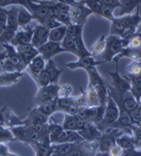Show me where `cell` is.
<instances>
[{
	"label": "cell",
	"instance_id": "cell-1",
	"mask_svg": "<svg viewBox=\"0 0 141 156\" xmlns=\"http://www.w3.org/2000/svg\"><path fill=\"white\" fill-rule=\"evenodd\" d=\"M128 40L122 39L118 36L109 35L105 39V49L102 54L104 62H112L115 57L127 47Z\"/></svg>",
	"mask_w": 141,
	"mask_h": 156
},
{
	"label": "cell",
	"instance_id": "cell-2",
	"mask_svg": "<svg viewBox=\"0 0 141 156\" xmlns=\"http://www.w3.org/2000/svg\"><path fill=\"white\" fill-rule=\"evenodd\" d=\"M17 13H18V6L12 7V9H7V25L4 31L0 34V43H10L14 38L16 32L19 29L18 20H17Z\"/></svg>",
	"mask_w": 141,
	"mask_h": 156
},
{
	"label": "cell",
	"instance_id": "cell-3",
	"mask_svg": "<svg viewBox=\"0 0 141 156\" xmlns=\"http://www.w3.org/2000/svg\"><path fill=\"white\" fill-rule=\"evenodd\" d=\"M118 116H120V107L115 102V100L111 97L108 92L107 102L104 107V113L102 121L97 125L102 132L108 127H112L114 123L117 121Z\"/></svg>",
	"mask_w": 141,
	"mask_h": 156
},
{
	"label": "cell",
	"instance_id": "cell-4",
	"mask_svg": "<svg viewBox=\"0 0 141 156\" xmlns=\"http://www.w3.org/2000/svg\"><path fill=\"white\" fill-rule=\"evenodd\" d=\"M91 14H93L92 12L85 5L84 0H80L78 4L71 7L70 17L72 25L84 27L89 16Z\"/></svg>",
	"mask_w": 141,
	"mask_h": 156
},
{
	"label": "cell",
	"instance_id": "cell-5",
	"mask_svg": "<svg viewBox=\"0 0 141 156\" xmlns=\"http://www.w3.org/2000/svg\"><path fill=\"white\" fill-rule=\"evenodd\" d=\"M58 84H49L48 86L39 87V90L35 95V102L37 105L58 99Z\"/></svg>",
	"mask_w": 141,
	"mask_h": 156
},
{
	"label": "cell",
	"instance_id": "cell-6",
	"mask_svg": "<svg viewBox=\"0 0 141 156\" xmlns=\"http://www.w3.org/2000/svg\"><path fill=\"white\" fill-rule=\"evenodd\" d=\"M104 63L103 60H96L94 57L92 55H89V57H83V58H78L76 61L73 62H69L66 64V67L70 70H75V69H83L86 72L95 68L98 65Z\"/></svg>",
	"mask_w": 141,
	"mask_h": 156
},
{
	"label": "cell",
	"instance_id": "cell-7",
	"mask_svg": "<svg viewBox=\"0 0 141 156\" xmlns=\"http://www.w3.org/2000/svg\"><path fill=\"white\" fill-rule=\"evenodd\" d=\"M38 51H39V54L45 59V61L52 59L55 55L60 53L65 52V50L61 46L60 42H55L51 41H48L46 43H44L43 45L39 47Z\"/></svg>",
	"mask_w": 141,
	"mask_h": 156
},
{
	"label": "cell",
	"instance_id": "cell-8",
	"mask_svg": "<svg viewBox=\"0 0 141 156\" xmlns=\"http://www.w3.org/2000/svg\"><path fill=\"white\" fill-rule=\"evenodd\" d=\"M49 33H50V29H48L44 26H41L39 24L34 27L31 44L38 49L39 47H41L49 41Z\"/></svg>",
	"mask_w": 141,
	"mask_h": 156
},
{
	"label": "cell",
	"instance_id": "cell-9",
	"mask_svg": "<svg viewBox=\"0 0 141 156\" xmlns=\"http://www.w3.org/2000/svg\"><path fill=\"white\" fill-rule=\"evenodd\" d=\"M33 30L34 28L31 27V25L23 28H19L14 38L10 41V44H12L13 46H18L21 45V44L31 43L32 36H33Z\"/></svg>",
	"mask_w": 141,
	"mask_h": 156
},
{
	"label": "cell",
	"instance_id": "cell-10",
	"mask_svg": "<svg viewBox=\"0 0 141 156\" xmlns=\"http://www.w3.org/2000/svg\"><path fill=\"white\" fill-rule=\"evenodd\" d=\"M2 46L5 48V51L7 53V58H9L14 63L17 71L20 73H23L24 71H26V66L22 61V58L20 57V55L18 54V52L16 51L15 46H13L12 44H10V43H3Z\"/></svg>",
	"mask_w": 141,
	"mask_h": 156
},
{
	"label": "cell",
	"instance_id": "cell-11",
	"mask_svg": "<svg viewBox=\"0 0 141 156\" xmlns=\"http://www.w3.org/2000/svg\"><path fill=\"white\" fill-rule=\"evenodd\" d=\"M45 64H46L45 59L43 58L41 55H37V57L28 64V66L26 67V71L32 77V79H33L34 81H36L38 75L43 70H44Z\"/></svg>",
	"mask_w": 141,
	"mask_h": 156
},
{
	"label": "cell",
	"instance_id": "cell-12",
	"mask_svg": "<svg viewBox=\"0 0 141 156\" xmlns=\"http://www.w3.org/2000/svg\"><path fill=\"white\" fill-rule=\"evenodd\" d=\"M83 27H84L83 26H76V28H75V34H74L75 45H76L78 55H79L78 58L91 55L90 50L86 48V44L84 42V40H83Z\"/></svg>",
	"mask_w": 141,
	"mask_h": 156
},
{
	"label": "cell",
	"instance_id": "cell-13",
	"mask_svg": "<svg viewBox=\"0 0 141 156\" xmlns=\"http://www.w3.org/2000/svg\"><path fill=\"white\" fill-rule=\"evenodd\" d=\"M48 120H49V118L44 116L42 113H41L37 107L29 110L26 118L24 119L26 126H30V125L38 124V123H47Z\"/></svg>",
	"mask_w": 141,
	"mask_h": 156
},
{
	"label": "cell",
	"instance_id": "cell-14",
	"mask_svg": "<svg viewBox=\"0 0 141 156\" xmlns=\"http://www.w3.org/2000/svg\"><path fill=\"white\" fill-rule=\"evenodd\" d=\"M9 129H10V131H12L15 140H18L20 142H23V143L30 145V143H31V139H30L31 131L29 130V128L27 126L19 125V126L12 127Z\"/></svg>",
	"mask_w": 141,
	"mask_h": 156
},
{
	"label": "cell",
	"instance_id": "cell-15",
	"mask_svg": "<svg viewBox=\"0 0 141 156\" xmlns=\"http://www.w3.org/2000/svg\"><path fill=\"white\" fill-rule=\"evenodd\" d=\"M78 133H79V135L83 137L84 141H88V142L98 141L103 135L102 131L95 124H91L89 128H86V129L79 130Z\"/></svg>",
	"mask_w": 141,
	"mask_h": 156
},
{
	"label": "cell",
	"instance_id": "cell-16",
	"mask_svg": "<svg viewBox=\"0 0 141 156\" xmlns=\"http://www.w3.org/2000/svg\"><path fill=\"white\" fill-rule=\"evenodd\" d=\"M116 144L122 150H133L136 149V143L135 136L130 133H123L118 136L116 139Z\"/></svg>",
	"mask_w": 141,
	"mask_h": 156
},
{
	"label": "cell",
	"instance_id": "cell-17",
	"mask_svg": "<svg viewBox=\"0 0 141 156\" xmlns=\"http://www.w3.org/2000/svg\"><path fill=\"white\" fill-rule=\"evenodd\" d=\"M120 107V109H124L128 112H131L134 109H136L138 106V103L136 101V99L135 98V96L132 94L131 91H128L127 93H125L120 103L117 104Z\"/></svg>",
	"mask_w": 141,
	"mask_h": 156
},
{
	"label": "cell",
	"instance_id": "cell-18",
	"mask_svg": "<svg viewBox=\"0 0 141 156\" xmlns=\"http://www.w3.org/2000/svg\"><path fill=\"white\" fill-rule=\"evenodd\" d=\"M23 77V73H0V87H9L16 84Z\"/></svg>",
	"mask_w": 141,
	"mask_h": 156
},
{
	"label": "cell",
	"instance_id": "cell-19",
	"mask_svg": "<svg viewBox=\"0 0 141 156\" xmlns=\"http://www.w3.org/2000/svg\"><path fill=\"white\" fill-rule=\"evenodd\" d=\"M130 58L132 60H134V59L141 60V47L137 48V49H133V48L126 47L120 54H118L117 57H115L112 61L115 62L116 64H118V61H120L122 58Z\"/></svg>",
	"mask_w": 141,
	"mask_h": 156
},
{
	"label": "cell",
	"instance_id": "cell-20",
	"mask_svg": "<svg viewBox=\"0 0 141 156\" xmlns=\"http://www.w3.org/2000/svg\"><path fill=\"white\" fill-rule=\"evenodd\" d=\"M44 69L46 70V72L49 74L51 84H58L59 77L62 73V70L60 68H58L53 59H49L46 61Z\"/></svg>",
	"mask_w": 141,
	"mask_h": 156
},
{
	"label": "cell",
	"instance_id": "cell-21",
	"mask_svg": "<svg viewBox=\"0 0 141 156\" xmlns=\"http://www.w3.org/2000/svg\"><path fill=\"white\" fill-rule=\"evenodd\" d=\"M17 20H18L19 28H23V27L29 26L31 21L34 20V17L29 10H27L25 7L18 6Z\"/></svg>",
	"mask_w": 141,
	"mask_h": 156
},
{
	"label": "cell",
	"instance_id": "cell-22",
	"mask_svg": "<svg viewBox=\"0 0 141 156\" xmlns=\"http://www.w3.org/2000/svg\"><path fill=\"white\" fill-rule=\"evenodd\" d=\"M58 99L54 100V101L43 103L41 105H37L38 110L41 113H42L43 115L48 118L52 117L56 112H58Z\"/></svg>",
	"mask_w": 141,
	"mask_h": 156
},
{
	"label": "cell",
	"instance_id": "cell-23",
	"mask_svg": "<svg viewBox=\"0 0 141 156\" xmlns=\"http://www.w3.org/2000/svg\"><path fill=\"white\" fill-rule=\"evenodd\" d=\"M121 3V7H120V14L118 16H124V15H128V14H132V12L140 7V4L136 1V0H120Z\"/></svg>",
	"mask_w": 141,
	"mask_h": 156
},
{
	"label": "cell",
	"instance_id": "cell-24",
	"mask_svg": "<svg viewBox=\"0 0 141 156\" xmlns=\"http://www.w3.org/2000/svg\"><path fill=\"white\" fill-rule=\"evenodd\" d=\"M62 127L66 131H78V117L76 115L64 114Z\"/></svg>",
	"mask_w": 141,
	"mask_h": 156
},
{
	"label": "cell",
	"instance_id": "cell-25",
	"mask_svg": "<svg viewBox=\"0 0 141 156\" xmlns=\"http://www.w3.org/2000/svg\"><path fill=\"white\" fill-rule=\"evenodd\" d=\"M66 33H67V27L63 25L53 29H50L49 41L55 42H61L65 38V36H66Z\"/></svg>",
	"mask_w": 141,
	"mask_h": 156
},
{
	"label": "cell",
	"instance_id": "cell-26",
	"mask_svg": "<svg viewBox=\"0 0 141 156\" xmlns=\"http://www.w3.org/2000/svg\"><path fill=\"white\" fill-rule=\"evenodd\" d=\"M86 106L93 107V106H98L99 104V99L97 96L96 90L94 87L88 84V87L86 90Z\"/></svg>",
	"mask_w": 141,
	"mask_h": 156
},
{
	"label": "cell",
	"instance_id": "cell-27",
	"mask_svg": "<svg viewBox=\"0 0 141 156\" xmlns=\"http://www.w3.org/2000/svg\"><path fill=\"white\" fill-rule=\"evenodd\" d=\"M105 39L106 37L104 35H101L100 38L97 40L90 47V54L92 57H97V55H102L105 49Z\"/></svg>",
	"mask_w": 141,
	"mask_h": 156
},
{
	"label": "cell",
	"instance_id": "cell-28",
	"mask_svg": "<svg viewBox=\"0 0 141 156\" xmlns=\"http://www.w3.org/2000/svg\"><path fill=\"white\" fill-rule=\"evenodd\" d=\"M85 5L88 7L93 14L103 17L104 14V6L101 0H84Z\"/></svg>",
	"mask_w": 141,
	"mask_h": 156
},
{
	"label": "cell",
	"instance_id": "cell-29",
	"mask_svg": "<svg viewBox=\"0 0 141 156\" xmlns=\"http://www.w3.org/2000/svg\"><path fill=\"white\" fill-rule=\"evenodd\" d=\"M127 75L139 76L141 75V60L134 59L126 66Z\"/></svg>",
	"mask_w": 141,
	"mask_h": 156
},
{
	"label": "cell",
	"instance_id": "cell-30",
	"mask_svg": "<svg viewBox=\"0 0 141 156\" xmlns=\"http://www.w3.org/2000/svg\"><path fill=\"white\" fill-rule=\"evenodd\" d=\"M15 138L9 128H0V144H8Z\"/></svg>",
	"mask_w": 141,
	"mask_h": 156
},
{
	"label": "cell",
	"instance_id": "cell-31",
	"mask_svg": "<svg viewBox=\"0 0 141 156\" xmlns=\"http://www.w3.org/2000/svg\"><path fill=\"white\" fill-rule=\"evenodd\" d=\"M35 83L37 84V86H38L39 87H45V86H48L49 84H51L49 74H48V73L46 72L45 69L43 70V71L38 75V77H37V79H36Z\"/></svg>",
	"mask_w": 141,
	"mask_h": 156
},
{
	"label": "cell",
	"instance_id": "cell-32",
	"mask_svg": "<svg viewBox=\"0 0 141 156\" xmlns=\"http://www.w3.org/2000/svg\"><path fill=\"white\" fill-rule=\"evenodd\" d=\"M73 91V88L71 85L65 84L59 86L58 88V98H68L72 96V93Z\"/></svg>",
	"mask_w": 141,
	"mask_h": 156
},
{
	"label": "cell",
	"instance_id": "cell-33",
	"mask_svg": "<svg viewBox=\"0 0 141 156\" xmlns=\"http://www.w3.org/2000/svg\"><path fill=\"white\" fill-rule=\"evenodd\" d=\"M0 64H1L3 72H6V73L18 72L17 69H16V66L14 65V63L12 60H10L9 58H4L1 62H0Z\"/></svg>",
	"mask_w": 141,
	"mask_h": 156
},
{
	"label": "cell",
	"instance_id": "cell-34",
	"mask_svg": "<svg viewBox=\"0 0 141 156\" xmlns=\"http://www.w3.org/2000/svg\"><path fill=\"white\" fill-rule=\"evenodd\" d=\"M101 2L105 9H109L112 12H114L116 9H120L121 7L120 0H101Z\"/></svg>",
	"mask_w": 141,
	"mask_h": 156
},
{
	"label": "cell",
	"instance_id": "cell-35",
	"mask_svg": "<svg viewBox=\"0 0 141 156\" xmlns=\"http://www.w3.org/2000/svg\"><path fill=\"white\" fill-rule=\"evenodd\" d=\"M130 115H131V118L133 120V124L135 126L141 128V110L139 109V107L137 106L136 109L131 111Z\"/></svg>",
	"mask_w": 141,
	"mask_h": 156
},
{
	"label": "cell",
	"instance_id": "cell-36",
	"mask_svg": "<svg viewBox=\"0 0 141 156\" xmlns=\"http://www.w3.org/2000/svg\"><path fill=\"white\" fill-rule=\"evenodd\" d=\"M68 142L70 143H80L83 142V137L79 135L78 131H67Z\"/></svg>",
	"mask_w": 141,
	"mask_h": 156
},
{
	"label": "cell",
	"instance_id": "cell-37",
	"mask_svg": "<svg viewBox=\"0 0 141 156\" xmlns=\"http://www.w3.org/2000/svg\"><path fill=\"white\" fill-rule=\"evenodd\" d=\"M7 9L5 8H0V34L4 31L7 25Z\"/></svg>",
	"mask_w": 141,
	"mask_h": 156
},
{
	"label": "cell",
	"instance_id": "cell-38",
	"mask_svg": "<svg viewBox=\"0 0 141 156\" xmlns=\"http://www.w3.org/2000/svg\"><path fill=\"white\" fill-rule=\"evenodd\" d=\"M127 47L129 48H133V49H137L141 47V39L136 34L135 36H133L131 39L129 40Z\"/></svg>",
	"mask_w": 141,
	"mask_h": 156
},
{
	"label": "cell",
	"instance_id": "cell-39",
	"mask_svg": "<svg viewBox=\"0 0 141 156\" xmlns=\"http://www.w3.org/2000/svg\"><path fill=\"white\" fill-rule=\"evenodd\" d=\"M8 105L0 108V128H7L6 127V111Z\"/></svg>",
	"mask_w": 141,
	"mask_h": 156
},
{
	"label": "cell",
	"instance_id": "cell-40",
	"mask_svg": "<svg viewBox=\"0 0 141 156\" xmlns=\"http://www.w3.org/2000/svg\"><path fill=\"white\" fill-rule=\"evenodd\" d=\"M121 156H141V149L123 150Z\"/></svg>",
	"mask_w": 141,
	"mask_h": 156
},
{
	"label": "cell",
	"instance_id": "cell-41",
	"mask_svg": "<svg viewBox=\"0 0 141 156\" xmlns=\"http://www.w3.org/2000/svg\"><path fill=\"white\" fill-rule=\"evenodd\" d=\"M122 151L123 150L116 144L114 147L110 149L109 152H108V156H121L122 153Z\"/></svg>",
	"mask_w": 141,
	"mask_h": 156
},
{
	"label": "cell",
	"instance_id": "cell-42",
	"mask_svg": "<svg viewBox=\"0 0 141 156\" xmlns=\"http://www.w3.org/2000/svg\"><path fill=\"white\" fill-rule=\"evenodd\" d=\"M12 5L19 6V0H0V8H6Z\"/></svg>",
	"mask_w": 141,
	"mask_h": 156
},
{
	"label": "cell",
	"instance_id": "cell-43",
	"mask_svg": "<svg viewBox=\"0 0 141 156\" xmlns=\"http://www.w3.org/2000/svg\"><path fill=\"white\" fill-rule=\"evenodd\" d=\"M57 1L60 2V3H64V4H67L71 7L72 6H75L76 4H78L79 1H77V0H57Z\"/></svg>",
	"mask_w": 141,
	"mask_h": 156
},
{
	"label": "cell",
	"instance_id": "cell-44",
	"mask_svg": "<svg viewBox=\"0 0 141 156\" xmlns=\"http://www.w3.org/2000/svg\"><path fill=\"white\" fill-rule=\"evenodd\" d=\"M7 58V53H6V51L0 53V62H1V61H2L4 58Z\"/></svg>",
	"mask_w": 141,
	"mask_h": 156
},
{
	"label": "cell",
	"instance_id": "cell-45",
	"mask_svg": "<svg viewBox=\"0 0 141 156\" xmlns=\"http://www.w3.org/2000/svg\"><path fill=\"white\" fill-rule=\"evenodd\" d=\"M5 156H18L17 154H14V153H12V152H9L7 155H5Z\"/></svg>",
	"mask_w": 141,
	"mask_h": 156
},
{
	"label": "cell",
	"instance_id": "cell-46",
	"mask_svg": "<svg viewBox=\"0 0 141 156\" xmlns=\"http://www.w3.org/2000/svg\"><path fill=\"white\" fill-rule=\"evenodd\" d=\"M138 107H139V109L141 110V98H140V100L138 101Z\"/></svg>",
	"mask_w": 141,
	"mask_h": 156
},
{
	"label": "cell",
	"instance_id": "cell-47",
	"mask_svg": "<svg viewBox=\"0 0 141 156\" xmlns=\"http://www.w3.org/2000/svg\"><path fill=\"white\" fill-rule=\"evenodd\" d=\"M136 35H137V36H138V37L141 39V32H139V33H136Z\"/></svg>",
	"mask_w": 141,
	"mask_h": 156
},
{
	"label": "cell",
	"instance_id": "cell-48",
	"mask_svg": "<svg viewBox=\"0 0 141 156\" xmlns=\"http://www.w3.org/2000/svg\"><path fill=\"white\" fill-rule=\"evenodd\" d=\"M136 1H137V2H138L139 4H141V0H136Z\"/></svg>",
	"mask_w": 141,
	"mask_h": 156
},
{
	"label": "cell",
	"instance_id": "cell-49",
	"mask_svg": "<svg viewBox=\"0 0 141 156\" xmlns=\"http://www.w3.org/2000/svg\"><path fill=\"white\" fill-rule=\"evenodd\" d=\"M0 147H1V144H0Z\"/></svg>",
	"mask_w": 141,
	"mask_h": 156
}]
</instances>
